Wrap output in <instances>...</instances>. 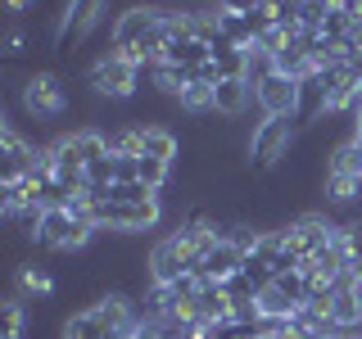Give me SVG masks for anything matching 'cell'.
<instances>
[{
	"mask_svg": "<svg viewBox=\"0 0 362 339\" xmlns=\"http://www.w3.org/2000/svg\"><path fill=\"white\" fill-rule=\"evenodd\" d=\"M23 335H28V299L9 294L5 299V335L0 339H23Z\"/></svg>",
	"mask_w": 362,
	"mask_h": 339,
	"instance_id": "obj_13",
	"label": "cell"
},
{
	"mask_svg": "<svg viewBox=\"0 0 362 339\" xmlns=\"http://www.w3.org/2000/svg\"><path fill=\"white\" fill-rule=\"evenodd\" d=\"M86 86L95 90V95H105V100H132L136 86H141V68L132 59H122V54L109 45V50L86 68Z\"/></svg>",
	"mask_w": 362,
	"mask_h": 339,
	"instance_id": "obj_1",
	"label": "cell"
},
{
	"mask_svg": "<svg viewBox=\"0 0 362 339\" xmlns=\"http://www.w3.org/2000/svg\"><path fill=\"white\" fill-rule=\"evenodd\" d=\"M249 105H258V100H254V86L245 77H222L213 86V113H222V118H240Z\"/></svg>",
	"mask_w": 362,
	"mask_h": 339,
	"instance_id": "obj_8",
	"label": "cell"
},
{
	"mask_svg": "<svg viewBox=\"0 0 362 339\" xmlns=\"http://www.w3.org/2000/svg\"><path fill=\"white\" fill-rule=\"evenodd\" d=\"M218 321H231V294L222 285H209V280H204V290L195 294V326L209 331V326H218Z\"/></svg>",
	"mask_w": 362,
	"mask_h": 339,
	"instance_id": "obj_9",
	"label": "cell"
},
{
	"mask_svg": "<svg viewBox=\"0 0 362 339\" xmlns=\"http://www.w3.org/2000/svg\"><path fill=\"white\" fill-rule=\"evenodd\" d=\"M18 100H23V113H32V118H59L68 109V86L54 73H32L23 82Z\"/></svg>",
	"mask_w": 362,
	"mask_h": 339,
	"instance_id": "obj_5",
	"label": "cell"
},
{
	"mask_svg": "<svg viewBox=\"0 0 362 339\" xmlns=\"http://www.w3.org/2000/svg\"><path fill=\"white\" fill-rule=\"evenodd\" d=\"M90 308H95L100 321H105L109 331H118V335H132L136 326H141V316L132 312V299H127V294H105V299H95Z\"/></svg>",
	"mask_w": 362,
	"mask_h": 339,
	"instance_id": "obj_10",
	"label": "cell"
},
{
	"mask_svg": "<svg viewBox=\"0 0 362 339\" xmlns=\"http://www.w3.org/2000/svg\"><path fill=\"white\" fill-rule=\"evenodd\" d=\"M177 150H181V141H177L168 127H158V122H150V127H145V122H141V154L163 158V163H177Z\"/></svg>",
	"mask_w": 362,
	"mask_h": 339,
	"instance_id": "obj_11",
	"label": "cell"
},
{
	"mask_svg": "<svg viewBox=\"0 0 362 339\" xmlns=\"http://www.w3.org/2000/svg\"><path fill=\"white\" fill-rule=\"evenodd\" d=\"M190 339H209V335H204V331H195V335H190Z\"/></svg>",
	"mask_w": 362,
	"mask_h": 339,
	"instance_id": "obj_20",
	"label": "cell"
},
{
	"mask_svg": "<svg viewBox=\"0 0 362 339\" xmlns=\"http://www.w3.org/2000/svg\"><path fill=\"white\" fill-rule=\"evenodd\" d=\"M145 267H150V285H173L177 276H186V271H195V254H190V240H186V231H173V235H163L154 249H150V258H145Z\"/></svg>",
	"mask_w": 362,
	"mask_h": 339,
	"instance_id": "obj_3",
	"label": "cell"
},
{
	"mask_svg": "<svg viewBox=\"0 0 362 339\" xmlns=\"http://www.w3.org/2000/svg\"><path fill=\"white\" fill-rule=\"evenodd\" d=\"M18 294H23V299H45V294H54V276H50V267H41V263H23V267H18Z\"/></svg>",
	"mask_w": 362,
	"mask_h": 339,
	"instance_id": "obj_12",
	"label": "cell"
},
{
	"mask_svg": "<svg viewBox=\"0 0 362 339\" xmlns=\"http://www.w3.org/2000/svg\"><path fill=\"white\" fill-rule=\"evenodd\" d=\"M272 73H281V68H276V54H267V50H258V45H254V50H249V64H245V82L258 90Z\"/></svg>",
	"mask_w": 362,
	"mask_h": 339,
	"instance_id": "obj_14",
	"label": "cell"
},
{
	"mask_svg": "<svg viewBox=\"0 0 362 339\" xmlns=\"http://www.w3.org/2000/svg\"><path fill=\"white\" fill-rule=\"evenodd\" d=\"M294 122L299 118H263L249 131V163L254 167H276L294 145Z\"/></svg>",
	"mask_w": 362,
	"mask_h": 339,
	"instance_id": "obj_4",
	"label": "cell"
},
{
	"mask_svg": "<svg viewBox=\"0 0 362 339\" xmlns=\"http://www.w3.org/2000/svg\"><path fill=\"white\" fill-rule=\"evenodd\" d=\"M168 172H173V163H163V158H150V154L136 158V181H145L150 190H163L168 186Z\"/></svg>",
	"mask_w": 362,
	"mask_h": 339,
	"instance_id": "obj_15",
	"label": "cell"
},
{
	"mask_svg": "<svg viewBox=\"0 0 362 339\" xmlns=\"http://www.w3.org/2000/svg\"><path fill=\"white\" fill-rule=\"evenodd\" d=\"M177 109H186V113H213V86L209 82H190L186 90H181Z\"/></svg>",
	"mask_w": 362,
	"mask_h": 339,
	"instance_id": "obj_16",
	"label": "cell"
},
{
	"mask_svg": "<svg viewBox=\"0 0 362 339\" xmlns=\"http://www.w3.org/2000/svg\"><path fill=\"white\" fill-rule=\"evenodd\" d=\"M5 5H9V9H14V14H23V9H28V5H32V0H5Z\"/></svg>",
	"mask_w": 362,
	"mask_h": 339,
	"instance_id": "obj_19",
	"label": "cell"
},
{
	"mask_svg": "<svg viewBox=\"0 0 362 339\" xmlns=\"http://www.w3.org/2000/svg\"><path fill=\"white\" fill-rule=\"evenodd\" d=\"M240 267H245V240L240 235H222V240L204 254V263L195 271L209 280V285H226L231 276H240Z\"/></svg>",
	"mask_w": 362,
	"mask_h": 339,
	"instance_id": "obj_6",
	"label": "cell"
},
{
	"mask_svg": "<svg viewBox=\"0 0 362 339\" xmlns=\"http://www.w3.org/2000/svg\"><path fill=\"white\" fill-rule=\"evenodd\" d=\"M5 54H9V59H18V54H23V32H9V41H5Z\"/></svg>",
	"mask_w": 362,
	"mask_h": 339,
	"instance_id": "obj_18",
	"label": "cell"
},
{
	"mask_svg": "<svg viewBox=\"0 0 362 339\" xmlns=\"http://www.w3.org/2000/svg\"><path fill=\"white\" fill-rule=\"evenodd\" d=\"M105 14H109V0H68L59 14V28H54V50L73 54L77 45H86L95 37V28L105 23Z\"/></svg>",
	"mask_w": 362,
	"mask_h": 339,
	"instance_id": "obj_2",
	"label": "cell"
},
{
	"mask_svg": "<svg viewBox=\"0 0 362 339\" xmlns=\"http://www.w3.org/2000/svg\"><path fill=\"white\" fill-rule=\"evenodd\" d=\"M263 118H299V82L286 73H272L263 86L254 90Z\"/></svg>",
	"mask_w": 362,
	"mask_h": 339,
	"instance_id": "obj_7",
	"label": "cell"
},
{
	"mask_svg": "<svg viewBox=\"0 0 362 339\" xmlns=\"http://www.w3.org/2000/svg\"><path fill=\"white\" fill-rule=\"evenodd\" d=\"M240 339H258V335H240Z\"/></svg>",
	"mask_w": 362,
	"mask_h": 339,
	"instance_id": "obj_21",
	"label": "cell"
},
{
	"mask_svg": "<svg viewBox=\"0 0 362 339\" xmlns=\"http://www.w3.org/2000/svg\"><path fill=\"white\" fill-rule=\"evenodd\" d=\"M213 9H226V14H254V9H263V0H213Z\"/></svg>",
	"mask_w": 362,
	"mask_h": 339,
	"instance_id": "obj_17",
	"label": "cell"
}]
</instances>
